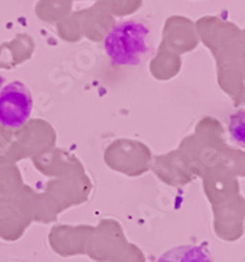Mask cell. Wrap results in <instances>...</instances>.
Listing matches in <instances>:
<instances>
[{
    "label": "cell",
    "instance_id": "2",
    "mask_svg": "<svg viewBox=\"0 0 245 262\" xmlns=\"http://www.w3.org/2000/svg\"><path fill=\"white\" fill-rule=\"evenodd\" d=\"M33 111V100L28 86L12 81L0 90V125L21 127L28 122Z\"/></svg>",
    "mask_w": 245,
    "mask_h": 262
},
{
    "label": "cell",
    "instance_id": "4",
    "mask_svg": "<svg viewBox=\"0 0 245 262\" xmlns=\"http://www.w3.org/2000/svg\"><path fill=\"white\" fill-rule=\"evenodd\" d=\"M4 80H6V79H4L3 76H2V75H0V88H2V86H3V84H4Z\"/></svg>",
    "mask_w": 245,
    "mask_h": 262
},
{
    "label": "cell",
    "instance_id": "1",
    "mask_svg": "<svg viewBox=\"0 0 245 262\" xmlns=\"http://www.w3.org/2000/svg\"><path fill=\"white\" fill-rule=\"evenodd\" d=\"M151 48V33L141 21L126 20L114 25L105 36L104 49L117 66H137Z\"/></svg>",
    "mask_w": 245,
    "mask_h": 262
},
{
    "label": "cell",
    "instance_id": "3",
    "mask_svg": "<svg viewBox=\"0 0 245 262\" xmlns=\"http://www.w3.org/2000/svg\"><path fill=\"white\" fill-rule=\"evenodd\" d=\"M156 262H212V257L205 245H180L163 253Z\"/></svg>",
    "mask_w": 245,
    "mask_h": 262
}]
</instances>
